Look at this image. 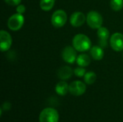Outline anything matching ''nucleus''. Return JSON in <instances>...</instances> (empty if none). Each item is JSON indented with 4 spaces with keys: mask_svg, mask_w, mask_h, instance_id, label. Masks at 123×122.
Masks as SVG:
<instances>
[{
    "mask_svg": "<svg viewBox=\"0 0 123 122\" xmlns=\"http://www.w3.org/2000/svg\"><path fill=\"white\" fill-rule=\"evenodd\" d=\"M73 47L79 52H86L92 47L90 39L84 34H77L74 36L72 41Z\"/></svg>",
    "mask_w": 123,
    "mask_h": 122,
    "instance_id": "nucleus-1",
    "label": "nucleus"
},
{
    "mask_svg": "<svg viewBox=\"0 0 123 122\" xmlns=\"http://www.w3.org/2000/svg\"><path fill=\"white\" fill-rule=\"evenodd\" d=\"M58 111L51 107L44 109L39 115V122H58Z\"/></svg>",
    "mask_w": 123,
    "mask_h": 122,
    "instance_id": "nucleus-2",
    "label": "nucleus"
},
{
    "mask_svg": "<svg viewBox=\"0 0 123 122\" xmlns=\"http://www.w3.org/2000/svg\"><path fill=\"white\" fill-rule=\"evenodd\" d=\"M86 22L92 29H99L103 24L102 15L96 11H90L86 16Z\"/></svg>",
    "mask_w": 123,
    "mask_h": 122,
    "instance_id": "nucleus-3",
    "label": "nucleus"
},
{
    "mask_svg": "<svg viewBox=\"0 0 123 122\" xmlns=\"http://www.w3.org/2000/svg\"><path fill=\"white\" fill-rule=\"evenodd\" d=\"M67 22V14L64 10H56L51 17V23L53 27L56 28L62 27Z\"/></svg>",
    "mask_w": 123,
    "mask_h": 122,
    "instance_id": "nucleus-4",
    "label": "nucleus"
},
{
    "mask_svg": "<svg viewBox=\"0 0 123 122\" xmlns=\"http://www.w3.org/2000/svg\"><path fill=\"white\" fill-rule=\"evenodd\" d=\"M24 22H25L24 16L21 14L17 13L12 15L9 18L7 25L9 29L12 31H17L22 28V27L24 24Z\"/></svg>",
    "mask_w": 123,
    "mask_h": 122,
    "instance_id": "nucleus-5",
    "label": "nucleus"
},
{
    "mask_svg": "<svg viewBox=\"0 0 123 122\" xmlns=\"http://www.w3.org/2000/svg\"><path fill=\"white\" fill-rule=\"evenodd\" d=\"M76 50L74 47L66 46L62 51V58L63 60L70 64H73L77 59Z\"/></svg>",
    "mask_w": 123,
    "mask_h": 122,
    "instance_id": "nucleus-6",
    "label": "nucleus"
},
{
    "mask_svg": "<svg viewBox=\"0 0 123 122\" xmlns=\"http://www.w3.org/2000/svg\"><path fill=\"white\" fill-rule=\"evenodd\" d=\"M86 90V86L84 83L80 81H76L72 82L69 85V92L71 94L79 96L83 95Z\"/></svg>",
    "mask_w": 123,
    "mask_h": 122,
    "instance_id": "nucleus-7",
    "label": "nucleus"
},
{
    "mask_svg": "<svg viewBox=\"0 0 123 122\" xmlns=\"http://www.w3.org/2000/svg\"><path fill=\"white\" fill-rule=\"evenodd\" d=\"M111 47L117 52H121L123 50V35L120 32L114 33L110 40Z\"/></svg>",
    "mask_w": 123,
    "mask_h": 122,
    "instance_id": "nucleus-8",
    "label": "nucleus"
},
{
    "mask_svg": "<svg viewBox=\"0 0 123 122\" xmlns=\"http://www.w3.org/2000/svg\"><path fill=\"white\" fill-rule=\"evenodd\" d=\"M0 47L1 50L2 52H6L9 50L12 46V38L10 35V34L5 31V30H1L0 32Z\"/></svg>",
    "mask_w": 123,
    "mask_h": 122,
    "instance_id": "nucleus-9",
    "label": "nucleus"
},
{
    "mask_svg": "<svg viewBox=\"0 0 123 122\" xmlns=\"http://www.w3.org/2000/svg\"><path fill=\"white\" fill-rule=\"evenodd\" d=\"M97 36L99 37V45L102 48L108 45V39L110 37V31L107 27H101L97 29Z\"/></svg>",
    "mask_w": 123,
    "mask_h": 122,
    "instance_id": "nucleus-10",
    "label": "nucleus"
},
{
    "mask_svg": "<svg viewBox=\"0 0 123 122\" xmlns=\"http://www.w3.org/2000/svg\"><path fill=\"white\" fill-rule=\"evenodd\" d=\"M86 20L85 14L81 12H74L70 17V23L73 27H79L82 26Z\"/></svg>",
    "mask_w": 123,
    "mask_h": 122,
    "instance_id": "nucleus-11",
    "label": "nucleus"
},
{
    "mask_svg": "<svg viewBox=\"0 0 123 122\" xmlns=\"http://www.w3.org/2000/svg\"><path fill=\"white\" fill-rule=\"evenodd\" d=\"M72 75H73L72 68L67 65L61 67L58 71V77L62 81H65L71 78Z\"/></svg>",
    "mask_w": 123,
    "mask_h": 122,
    "instance_id": "nucleus-12",
    "label": "nucleus"
},
{
    "mask_svg": "<svg viewBox=\"0 0 123 122\" xmlns=\"http://www.w3.org/2000/svg\"><path fill=\"white\" fill-rule=\"evenodd\" d=\"M91 55L92 57V58L95 60H101L103 57H104V50L103 48L100 46H93L91 48Z\"/></svg>",
    "mask_w": 123,
    "mask_h": 122,
    "instance_id": "nucleus-13",
    "label": "nucleus"
},
{
    "mask_svg": "<svg viewBox=\"0 0 123 122\" xmlns=\"http://www.w3.org/2000/svg\"><path fill=\"white\" fill-rule=\"evenodd\" d=\"M55 92L60 95V96H65L67 94V93L69 91V86L68 84L64 81H60L58 82L55 86Z\"/></svg>",
    "mask_w": 123,
    "mask_h": 122,
    "instance_id": "nucleus-14",
    "label": "nucleus"
},
{
    "mask_svg": "<svg viewBox=\"0 0 123 122\" xmlns=\"http://www.w3.org/2000/svg\"><path fill=\"white\" fill-rule=\"evenodd\" d=\"M76 63L79 66L81 67H86L91 63V58L87 54H80L78 55L76 59Z\"/></svg>",
    "mask_w": 123,
    "mask_h": 122,
    "instance_id": "nucleus-15",
    "label": "nucleus"
},
{
    "mask_svg": "<svg viewBox=\"0 0 123 122\" xmlns=\"http://www.w3.org/2000/svg\"><path fill=\"white\" fill-rule=\"evenodd\" d=\"M55 4V0H40V6L43 11H50Z\"/></svg>",
    "mask_w": 123,
    "mask_h": 122,
    "instance_id": "nucleus-16",
    "label": "nucleus"
},
{
    "mask_svg": "<svg viewBox=\"0 0 123 122\" xmlns=\"http://www.w3.org/2000/svg\"><path fill=\"white\" fill-rule=\"evenodd\" d=\"M84 82L88 84V85H92L93 84L96 80H97V75L93 71H89L86 73L85 76H84Z\"/></svg>",
    "mask_w": 123,
    "mask_h": 122,
    "instance_id": "nucleus-17",
    "label": "nucleus"
},
{
    "mask_svg": "<svg viewBox=\"0 0 123 122\" xmlns=\"http://www.w3.org/2000/svg\"><path fill=\"white\" fill-rule=\"evenodd\" d=\"M110 6L114 11H120L123 8V0H111Z\"/></svg>",
    "mask_w": 123,
    "mask_h": 122,
    "instance_id": "nucleus-18",
    "label": "nucleus"
},
{
    "mask_svg": "<svg viewBox=\"0 0 123 122\" xmlns=\"http://www.w3.org/2000/svg\"><path fill=\"white\" fill-rule=\"evenodd\" d=\"M74 73L77 77H83L86 74V70L84 68V67L79 66V67L75 68V70H74Z\"/></svg>",
    "mask_w": 123,
    "mask_h": 122,
    "instance_id": "nucleus-19",
    "label": "nucleus"
},
{
    "mask_svg": "<svg viewBox=\"0 0 123 122\" xmlns=\"http://www.w3.org/2000/svg\"><path fill=\"white\" fill-rule=\"evenodd\" d=\"M22 0H4V1L10 6H18L21 3Z\"/></svg>",
    "mask_w": 123,
    "mask_h": 122,
    "instance_id": "nucleus-20",
    "label": "nucleus"
},
{
    "mask_svg": "<svg viewBox=\"0 0 123 122\" xmlns=\"http://www.w3.org/2000/svg\"><path fill=\"white\" fill-rule=\"evenodd\" d=\"M16 11H17V13L23 14L25 12V11H26V8H25V5H23V4H19L17 6V8H16Z\"/></svg>",
    "mask_w": 123,
    "mask_h": 122,
    "instance_id": "nucleus-21",
    "label": "nucleus"
},
{
    "mask_svg": "<svg viewBox=\"0 0 123 122\" xmlns=\"http://www.w3.org/2000/svg\"><path fill=\"white\" fill-rule=\"evenodd\" d=\"M1 108L2 109L3 111H9V110H10V109L12 108V104H11V103L9 102V101H5V102L2 104V106H1Z\"/></svg>",
    "mask_w": 123,
    "mask_h": 122,
    "instance_id": "nucleus-22",
    "label": "nucleus"
},
{
    "mask_svg": "<svg viewBox=\"0 0 123 122\" xmlns=\"http://www.w3.org/2000/svg\"></svg>",
    "mask_w": 123,
    "mask_h": 122,
    "instance_id": "nucleus-23",
    "label": "nucleus"
}]
</instances>
